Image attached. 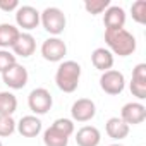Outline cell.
<instances>
[{"label":"cell","mask_w":146,"mask_h":146,"mask_svg":"<svg viewBox=\"0 0 146 146\" xmlns=\"http://www.w3.org/2000/svg\"><path fill=\"white\" fill-rule=\"evenodd\" d=\"M105 43L112 55L129 57L136 52V38L125 28L122 29H105Z\"/></svg>","instance_id":"cell-1"},{"label":"cell","mask_w":146,"mask_h":146,"mask_svg":"<svg viewBox=\"0 0 146 146\" xmlns=\"http://www.w3.org/2000/svg\"><path fill=\"white\" fill-rule=\"evenodd\" d=\"M81 79V65L76 60H64L57 67L55 84L64 93H74Z\"/></svg>","instance_id":"cell-2"},{"label":"cell","mask_w":146,"mask_h":146,"mask_svg":"<svg viewBox=\"0 0 146 146\" xmlns=\"http://www.w3.org/2000/svg\"><path fill=\"white\" fill-rule=\"evenodd\" d=\"M40 23L46 33H50L52 36H58L60 33H64L67 19L58 7H46L43 12H40Z\"/></svg>","instance_id":"cell-3"},{"label":"cell","mask_w":146,"mask_h":146,"mask_svg":"<svg viewBox=\"0 0 146 146\" xmlns=\"http://www.w3.org/2000/svg\"><path fill=\"white\" fill-rule=\"evenodd\" d=\"M53 105L52 93L46 88H35L28 96V107L35 115H45Z\"/></svg>","instance_id":"cell-4"},{"label":"cell","mask_w":146,"mask_h":146,"mask_svg":"<svg viewBox=\"0 0 146 146\" xmlns=\"http://www.w3.org/2000/svg\"><path fill=\"white\" fill-rule=\"evenodd\" d=\"M100 88L107 95H112V96L120 95L125 88V78L120 70H115V69L105 70L100 76Z\"/></svg>","instance_id":"cell-5"},{"label":"cell","mask_w":146,"mask_h":146,"mask_svg":"<svg viewBox=\"0 0 146 146\" xmlns=\"http://www.w3.org/2000/svg\"><path fill=\"white\" fill-rule=\"evenodd\" d=\"M67 55V45L58 36H50L41 43V57L46 62H62Z\"/></svg>","instance_id":"cell-6"},{"label":"cell","mask_w":146,"mask_h":146,"mask_svg":"<svg viewBox=\"0 0 146 146\" xmlns=\"http://www.w3.org/2000/svg\"><path fill=\"white\" fill-rule=\"evenodd\" d=\"M2 79L4 83L11 88V90H23L28 84L29 74H28V69L21 64H14L11 65L5 72H2Z\"/></svg>","instance_id":"cell-7"},{"label":"cell","mask_w":146,"mask_h":146,"mask_svg":"<svg viewBox=\"0 0 146 146\" xmlns=\"http://www.w3.org/2000/svg\"><path fill=\"white\" fill-rule=\"evenodd\" d=\"M70 115H72V120L76 122H90L96 115V105L90 98H79L72 103Z\"/></svg>","instance_id":"cell-8"},{"label":"cell","mask_w":146,"mask_h":146,"mask_svg":"<svg viewBox=\"0 0 146 146\" xmlns=\"http://www.w3.org/2000/svg\"><path fill=\"white\" fill-rule=\"evenodd\" d=\"M16 24L24 31L36 29L40 24V12L31 5H19V9L16 11Z\"/></svg>","instance_id":"cell-9"},{"label":"cell","mask_w":146,"mask_h":146,"mask_svg":"<svg viewBox=\"0 0 146 146\" xmlns=\"http://www.w3.org/2000/svg\"><path fill=\"white\" fill-rule=\"evenodd\" d=\"M120 119L131 127V125H137L141 122H144L146 119V107L141 102H129L122 107L120 110Z\"/></svg>","instance_id":"cell-10"},{"label":"cell","mask_w":146,"mask_h":146,"mask_svg":"<svg viewBox=\"0 0 146 146\" xmlns=\"http://www.w3.org/2000/svg\"><path fill=\"white\" fill-rule=\"evenodd\" d=\"M131 93L132 96H136L137 100H144L146 98V64H137L132 69V79H131Z\"/></svg>","instance_id":"cell-11"},{"label":"cell","mask_w":146,"mask_h":146,"mask_svg":"<svg viewBox=\"0 0 146 146\" xmlns=\"http://www.w3.org/2000/svg\"><path fill=\"white\" fill-rule=\"evenodd\" d=\"M41 129H43V122L36 115H24L16 124V131L23 137H36L41 132Z\"/></svg>","instance_id":"cell-12"},{"label":"cell","mask_w":146,"mask_h":146,"mask_svg":"<svg viewBox=\"0 0 146 146\" xmlns=\"http://www.w3.org/2000/svg\"><path fill=\"white\" fill-rule=\"evenodd\" d=\"M35 50H36V40L29 33H21L19 38H17V41L12 46V53L16 57H23V58L31 57L35 53Z\"/></svg>","instance_id":"cell-13"},{"label":"cell","mask_w":146,"mask_h":146,"mask_svg":"<svg viewBox=\"0 0 146 146\" xmlns=\"http://www.w3.org/2000/svg\"><path fill=\"white\" fill-rule=\"evenodd\" d=\"M105 29H122L125 24V11L119 5H110L103 14Z\"/></svg>","instance_id":"cell-14"},{"label":"cell","mask_w":146,"mask_h":146,"mask_svg":"<svg viewBox=\"0 0 146 146\" xmlns=\"http://www.w3.org/2000/svg\"><path fill=\"white\" fill-rule=\"evenodd\" d=\"M78 146H98L102 143V134L95 125H83L76 132Z\"/></svg>","instance_id":"cell-15"},{"label":"cell","mask_w":146,"mask_h":146,"mask_svg":"<svg viewBox=\"0 0 146 146\" xmlns=\"http://www.w3.org/2000/svg\"><path fill=\"white\" fill-rule=\"evenodd\" d=\"M91 64L95 65V69L105 72V70H110L113 67V55L108 48L105 46H100V48H95L93 53H91Z\"/></svg>","instance_id":"cell-16"},{"label":"cell","mask_w":146,"mask_h":146,"mask_svg":"<svg viewBox=\"0 0 146 146\" xmlns=\"http://www.w3.org/2000/svg\"><path fill=\"white\" fill-rule=\"evenodd\" d=\"M105 131H107L108 137H112L115 141H122L129 136V125L120 117H110L105 124Z\"/></svg>","instance_id":"cell-17"},{"label":"cell","mask_w":146,"mask_h":146,"mask_svg":"<svg viewBox=\"0 0 146 146\" xmlns=\"http://www.w3.org/2000/svg\"><path fill=\"white\" fill-rule=\"evenodd\" d=\"M19 35H21V31H19L17 26L9 24V23L0 24V48H2V50L12 48L14 43L17 41Z\"/></svg>","instance_id":"cell-18"},{"label":"cell","mask_w":146,"mask_h":146,"mask_svg":"<svg viewBox=\"0 0 146 146\" xmlns=\"http://www.w3.org/2000/svg\"><path fill=\"white\" fill-rule=\"evenodd\" d=\"M43 144L45 146H67L69 144V136H65L57 127L50 125L43 132Z\"/></svg>","instance_id":"cell-19"},{"label":"cell","mask_w":146,"mask_h":146,"mask_svg":"<svg viewBox=\"0 0 146 146\" xmlns=\"http://www.w3.org/2000/svg\"><path fill=\"white\" fill-rule=\"evenodd\" d=\"M17 110V98L11 91H0V115L12 117Z\"/></svg>","instance_id":"cell-20"},{"label":"cell","mask_w":146,"mask_h":146,"mask_svg":"<svg viewBox=\"0 0 146 146\" xmlns=\"http://www.w3.org/2000/svg\"><path fill=\"white\" fill-rule=\"evenodd\" d=\"M110 0H86L84 2V9L88 14L96 16V14H103L108 7H110Z\"/></svg>","instance_id":"cell-21"},{"label":"cell","mask_w":146,"mask_h":146,"mask_svg":"<svg viewBox=\"0 0 146 146\" xmlns=\"http://www.w3.org/2000/svg\"><path fill=\"white\" fill-rule=\"evenodd\" d=\"M131 16L137 24H146V0H136L131 5Z\"/></svg>","instance_id":"cell-22"},{"label":"cell","mask_w":146,"mask_h":146,"mask_svg":"<svg viewBox=\"0 0 146 146\" xmlns=\"http://www.w3.org/2000/svg\"><path fill=\"white\" fill-rule=\"evenodd\" d=\"M16 120L7 115H0V137H9L16 132Z\"/></svg>","instance_id":"cell-23"},{"label":"cell","mask_w":146,"mask_h":146,"mask_svg":"<svg viewBox=\"0 0 146 146\" xmlns=\"http://www.w3.org/2000/svg\"><path fill=\"white\" fill-rule=\"evenodd\" d=\"M17 64V58L9 50H0V72H5L11 65Z\"/></svg>","instance_id":"cell-24"},{"label":"cell","mask_w":146,"mask_h":146,"mask_svg":"<svg viewBox=\"0 0 146 146\" xmlns=\"http://www.w3.org/2000/svg\"><path fill=\"white\" fill-rule=\"evenodd\" d=\"M53 127H57L58 131H62L65 136H72L74 134V120H70V119H57V120H53V124H52Z\"/></svg>","instance_id":"cell-25"},{"label":"cell","mask_w":146,"mask_h":146,"mask_svg":"<svg viewBox=\"0 0 146 146\" xmlns=\"http://www.w3.org/2000/svg\"><path fill=\"white\" fill-rule=\"evenodd\" d=\"M19 9V2L17 0H0V11L4 12H12Z\"/></svg>","instance_id":"cell-26"},{"label":"cell","mask_w":146,"mask_h":146,"mask_svg":"<svg viewBox=\"0 0 146 146\" xmlns=\"http://www.w3.org/2000/svg\"><path fill=\"white\" fill-rule=\"evenodd\" d=\"M110 146H124V144H119V143H113V144H110Z\"/></svg>","instance_id":"cell-27"},{"label":"cell","mask_w":146,"mask_h":146,"mask_svg":"<svg viewBox=\"0 0 146 146\" xmlns=\"http://www.w3.org/2000/svg\"><path fill=\"white\" fill-rule=\"evenodd\" d=\"M0 146H4V144H2V141H0Z\"/></svg>","instance_id":"cell-28"}]
</instances>
